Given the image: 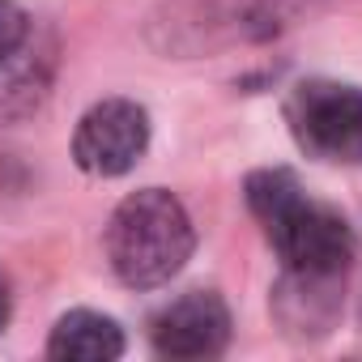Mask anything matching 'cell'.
Listing matches in <instances>:
<instances>
[{"label": "cell", "mask_w": 362, "mask_h": 362, "mask_svg": "<svg viewBox=\"0 0 362 362\" xmlns=\"http://www.w3.org/2000/svg\"><path fill=\"white\" fill-rule=\"evenodd\" d=\"M149 149V111L132 98H103L94 103L73 132V162L86 175L115 179L128 175Z\"/></svg>", "instance_id": "cell-4"}, {"label": "cell", "mask_w": 362, "mask_h": 362, "mask_svg": "<svg viewBox=\"0 0 362 362\" xmlns=\"http://www.w3.org/2000/svg\"><path fill=\"white\" fill-rule=\"evenodd\" d=\"M119 354H124V328L90 307L60 315L47 337V358L56 362H111Z\"/></svg>", "instance_id": "cell-8"}, {"label": "cell", "mask_w": 362, "mask_h": 362, "mask_svg": "<svg viewBox=\"0 0 362 362\" xmlns=\"http://www.w3.org/2000/svg\"><path fill=\"white\" fill-rule=\"evenodd\" d=\"M192 247H197V226L184 201L170 197L166 188L128 192L107 222L111 273L132 290L166 286L192 260Z\"/></svg>", "instance_id": "cell-2"}, {"label": "cell", "mask_w": 362, "mask_h": 362, "mask_svg": "<svg viewBox=\"0 0 362 362\" xmlns=\"http://www.w3.org/2000/svg\"><path fill=\"white\" fill-rule=\"evenodd\" d=\"M247 205L264 226L286 273L303 277H345L358 256L354 226L324 201L307 197L298 175L286 166H264L247 175Z\"/></svg>", "instance_id": "cell-1"}, {"label": "cell", "mask_w": 362, "mask_h": 362, "mask_svg": "<svg viewBox=\"0 0 362 362\" xmlns=\"http://www.w3.org/2000/svg\"><path fill=\"white\" fill-rule=\"evenodd\" d=\"M341 277H303V273H286L277 281L273 294V315L281 320V328L290 337H324L341 311V294H337Z\"/></svg>", "instance_id": "cell-7"}, {"label": "cell", "mask_w": 362, "mask_h": 362, "mask_svg": "<svg viewBox=\"0 0 362 362\" xmlns=\"http://www.w3.org/2000/svg\"><path fill=\"white\" fill-rule=\"evenodd\" d=\"M9 324V281L0 277V328Z\"/></svg>", "instance_id": "cell-10"}, {"label": "cell", "mask_w": 362, "mask_h": 362, "mask_svg": "<svg viewBox=\"0 0 362 362\" xmlns=\"http://www.w3.org/2000/svg\"><path fill=\"white\" fill-rule=\"evenodd\" d=\"M149 341L162 358L197 362L230 345V307L214 290H188L149 320Z\"/></svg>", "instance_id": "cell-5"}, {"label": "cell", "mask_w": 362, "mask_h": 362, "mask_svg": "<svg viewBox=\"0 0 362 362\" xmlns=\"http://www.w3.org/2000/svg\"><path fill=\"white\" fill-rule=\"evenodd\" d=\"M30 30H35L30 13H26L22 5H13V0H0V64H5V60L30 39Z\"/></svg>", "instance_id": "cell-9"}, {"label": "cell", "mask_w": 362, "mask_h": 362, "mask_svg": "<svg viewBox=\"0 0 362 362\" xmlns=\"http://www.w3.org/2000/svg\"><path fill=\"white\" fill-rule=\"evenodd\" d=\"M52 69H56V47L39 43L30 30V39L0 64V124H22L43 107L52 90Z\"/></svg>", "instance_id": "cell-6"}, {"label": "cell", "mask_w": 362, "mask_h": 362, "mask_svg": "<svg viewBox=\"0 0 362 362\" xmlns=\"http://www.w3.org/2000/svg\"><path fill=\"white\" fill-rule=\"evenodd\" d=\"M294 145L315 162H362V90L345 81H298L286 98Z\"/></svg>", "instance_id": "cell-3"}]
</instances>
